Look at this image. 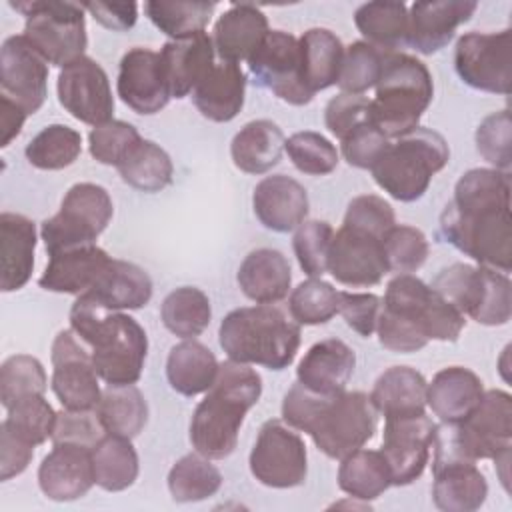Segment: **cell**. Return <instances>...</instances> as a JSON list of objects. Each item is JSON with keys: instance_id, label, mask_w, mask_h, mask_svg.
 Returning <instances> with one entry per match:
<instances>
[{"instance_id": "obj_1", "label": "cell", "mask_w": 512, "mask_h": 512, "mask_svg": "<svg viewBox=\"0 0 512 512\" xmlns=\"http://www.w3.org/2000/svg\"><path fill=\"white\" fill-rule=\"evenodd\" d=\"M440 234L480 266L510 272V172L494 168L464 172L440 214Z\"/></svg>"}, {"instance_id": "obj_2", "label": "cell", "mask_w": 512, "mask_h": 512, "mask_svg": "<svg viewBox=\"0 0 512 512\" xmlns=\"http://www.w3.org/2000/svg\"><path fill=\"white\" fill-rule=\"evenodd\" d=\"M282 420L306 432L322 454L342 460L374 436L378 410L360 390L316 394L296 382L284 396Z\"/></svg>"}, {"instance_id": "obj_3", "label": "cell", "mask_w": 512, "mask_h": 512, "mask_svg": "<svg viewBox=\"0 0 512 512\" xmlns=\"http://www.w3.org/2000/svg\"><path fill=\"white\" fill-rule=\"evenodd\" d=\"M466 316L412 274L394 276L378 314V340L386 350L408 354L422 350L430 340L456 342Z\"/></svg>"}, {"instance_id": "obj_4", "label": "cell", "mask_w": 512, "mask_h": 512, "mask_svg": "<svg viewBox=\"0 0 512 512\" xmlns=\"http://www.w3.org/2000/svg\"><path fill=\"white\" fill-rule=\"evenodd\" d=\"M70 330L90 346L92 364L108 386H126L140 380L148 338L136 318L120 310H108L80 294L70 308Z\"/></svg>"}, {"instance_id": "obj_5", "label": "cell", "mask_w": 512, "mask_h": 512, "mask_svg": "<svg viewBox=\"0 0 512 512\" xmlns=\"http://www.w3.org/2000/svg\"><path fill=\"white\" fill-rule=\"evenodd\" d=\"M260 394L262 378L256 370L234 360L222 362L214 384L192 414V448L210 460L230 456L246 412L260 400Z\"/></svg>"}, {"instance_id": "obj_6", "label": "cell", "mask_w": 512, "mask_h": 512, "mask_svg": "<svg viewBox=\"0 0 512 512\" xmlns=\"http://www.w3.org/2000/svg\"><path fill=\"white\" fill-rule=\"evenodd\" d=\"M300 324L272 304L244 306L228 312L218 340L230 360L284 370L300 348Z\"/></svg>"}, {"instance_id": "obj_7", "label": "cell", "mask_w": 512, "mask_h": 512, "mask_svg": "<svg viewBox=\"0 0 512 512\" xmlns=\"http://www.w3.org/2000/svg\"><path fill=\"white\" fill-rule=\"evenodd\" d=\"M432 96V74L422 60L404 52H386L368 120L386 138H398L420 124Z\"/></svg>"}, {"instance_id": "obj_8", "label": "cell", "mask_w": 512, "mask_h": 512, "mask_svg": "<svg viewBox=\"0 0 512 512\" xmlns=\"http://www.w3.org/2000/svg\"><path fill=\"white\" fill-rule=\"evenodd\" d=\"M512 396L504 390H488L466 418L444 424L434 434L432 464L464 460H494L512 448Z\"/></svg>"}, {"instance_id": "obj_9", "label": "cell", "mask_w": 512, "mask_h": 512, "mask_svg": "<svg viewBox=\"0 0 512 512\" xmlns=\"http://www.w3.org/2000/svg\"><path fill=\"white\" fill-rule=\"evenodd\" d=\"M450 160L444 136L432 128L414 130L388 142L380 158L370 168L374 182L400 202H414L424 196L432 176Z\"/></svg>"}, {"instance_id": "obj_10", "label": "cell", "mask_w": 512, "mask_h": 512, "mask_svg": "<svg viewBox=\"0 0 512 512\" xmlns=\"http://www.w3.org/2000/svg\"><path fill=\"white\" fill-rule=\"evenodd\" d=\"M430 288L478 324L502 326L512 316V284L504 272L454 262L436 274Z\"/></svg>"}, {"instance_id": "obj_11", "label": "cell", "mask_w": 512, "mask_h": 512, "mask_svg": "<svg viewBox=\"0 0 512 512\" xmlns=\"http://www.w3.org/2000/svg\"><path fill=\"white\" fill-rule=\"evenodd\" d=\"M10 6L26 16L24 38L48 64L64 68L84 56L88 36L82 4L28 0Z\"/></svg>"}, {"instance_id": "obj_12", "label": "cell", "mask_w": 512, "mask_h": 512, "mask_svg": "<svg viewBox=\"0 0 512 512\" xmlns=\"http://www.w3.org/2000/svg\"><path fill=\"white\" fill-rule=\"evenodd\" d=\"M114 214V204L108 190L94 182H78L68 188L60 210L46 218L40 226L48 256L94 244L106 230Z\"/></svg>"}, {"instance_id": "obj_13", "label": "cell", "mask_w": 512, "mask_h": 512, "mask_svg": "<svg viewBox=\"0 0 512 512\" xmlns=\"http://www.w3.org/2000/svg\"><path fill=\"white\" fill-rule=\"evenodd\" d=\"M454 68L464 84L508 96L512 92V30L462 34L454 48Z\"/></svg>"}, {"instance_id": "obj_14", "label": "cell", "mask_w": 512, "mask_h": 512, "mask_svg": "<svg viewBox=\"0 0 512 512\" xmlns=\"http://www.w3.org/2000/svg\"><path fill=\"white\" fill-rule=\"evenodd\" d=\"M248 464L252 476L268 488L300 486L308 472L304 440L282 420H268L258 432Z\"/></svg>"}, {"instance_id": "obj_15", "label": "cell", "mask_w": 512, "mask_h": 512, "mask_svg": "<svg viewBox=\"0 0 512 512\" xmlns=\"http://www.w3.org/2000/svg\"><path fill=\"white\" fill-rule=\"evenodd\" d=\"M248 66L262 88L292 106H304L314 98L302 74L300 40L290 32L270 30Z\"/></svg>"}, {"instance_id": "obj_16", "label": "cell", "mask_w": 512, "mask_h": 512, "mask_svg": "<svg viewBox=\"0 0 512 512\" xmlns=\"http://www.w3.org/2000/svg\"><path fill=\"white\" fill-rule=\"evenodd\" d=\"M52 392L66 410H96L102 390L90 352L72 330H60L52 342Z\"/></svg>"}, {"instance_id": "obj_17", "label": "cell", "mask_w": 512, "mask_h": 512, "mask_svg": "<svg viewBox=\"0 0 512 512\" xmlns=\"http://www.w3.org/2000/svg\"><path fill=\"white\" fill-rule=\"evenodd\" d=\"M56 90L60 104L76 120L90 126L112 120L114 96L110 80L94 58L82 56L64 66L58 74Z\"/></svg>"}, {"instance_id": "obj_18", "label": "cell", "mask_w": 512, "mask_h": 512, "mask_svg": "<svg viewBox=\"0 0 512 512\" xmlns=\"http://www.w3.org/2000/svg\"><path fill=\"white\" fill-rule=\"evenodd\" d=\"M436 428L438 424L426 412L386 418L380 452L390 468L392 486H408L422 476Z\"/></svg>"}, {"instance_id": "obj_19", "label": "cell", "mask_w": 512, "mask_h": 512, "mask_svg": "<svg viewBox=\"0 0 512 512\" xmlns=\"http://www.w3.org/2000/svg\"><path fill=\"white\" fill-rule=\"evenodd\" d=\"M328 272L344 286H374L388 274L384 238L346 226L332 236Z\"/></svg>"}, {"instance_id": "obj_20", "label": "cell", "mask_w": 512, "mask_h": 512, "mask_svg": "<svg viewBox=\"0 0 512 512\" xmlns=\"http://www.w3.org/2000/svg\"><path fill=\"white\" fill-rule=\"evenodd\" d=\"M0 88L2 96L14 100L34 114L48 94V62L32 48L24 34L8 36L0 48Z\"/></svg>"}, {"instance_id": "obj_21", "label": "cell", "mask_w": 512, "mask_h": 512, "mask_svg": "<svg viewBox=\"0 0 512 512\" xmlns=\"http://www.w3.org/2000/svg\"><path fill=\"white\" fill-rule=\"evenodd\" d=\"M116 90L120 100L136 114L160 112L172 98L160 54L142 46L130 48L120 60Z\"/></svg>"}, {"instance_id": "obj_22", "label": "cell", "mask_w": 512, "mask_h": 512, "mask_svg": "<svg viewBox=\"0 0 512 512\" xmlns=\"http://www.w3.org/2000/svg\"><path fill=\"white\" fill-rule=\"evenodd\" d=\"M96 484L92 448L58 442L38 466V486L54 502H72Z\"/></svg>"}, {"instance_id": "obj_23", "label": "cell", "mask_w": 512, "mask_h": 512, "mask_svg": "<svg viewBox=\"0 0 512 512\" xmlns=\"http://www.w3.org/2000/svg\"><path fill=\"white\" fill-rule=\"evenodd\" d=\"M478 4L468 0L414 2L408 10L406 46L420 54L442 50L456 34V28L470 20Z\"/></svg>"}, {"instance_id": "obj_24", "label": "cell", "mask_w": 512, "mask_h": 512, "mask_svg": "<svg viewBox=\"0 0 512 512\" xmlns=\"http://www.w3.org/2000/svg\"><path fill=\"white\" fill-rule=\"evenodd\" d=\"M252 208L264 228L290 232L306 220L310 202L306 188L298 180L286 174H272L256 184Z\"/></svg>"}, {"instance_id": "obj_25", "label": "cell", "mask_w": 512, "mask_h": 512, "mask_svg": "<svg viewBox=\"0 0 512 512\" xmlns=\"http://www.w3.org/2000/svg\"><path fill=\"white\" fill-rule=\"evenodd\" d=\"M158 54L168 80L170 96L186 98L214 66L216 50L212 36L202 30L184 38L168 40Z\"/></svg>"}, {"instance_id": "obj_26", "label": "cell", "mask_w": 512, "mask_h": 512, "mask_svg": "<svg viewBox=\"0 0 512 512\" xmlns=\"http://www.w3.org/2000/svg\"><path fill=\"white\" fill-rule=\"evenodd\" d=\"M266 14L248 2L232 4L214 24L212 44L220 60L238 64L250 60L268 36Z\"/></svg>"}, {"instance_id": "obj_27", "label": "cell", "mask_w": 512, "mask_h": 512, "mask_svg": "<svg viewBox=\"0 0 512 512\" xmlns=\"http://www.w3.org/2000/svg\"><path fill=\"white\" fill-rule=\"evenodd\" d=\"M110 260L112 256L96 244L62 250L50 256L38 284L48 292L80 296L96 284Z\"/></svg>"}, {"instance_id": "obj_28", "label": "cell", "mask_w": 512, "mask_h": 512, "mask_svg": "<svg viewBox=\"0 0 512 512\" xmlns=\"http://www.w3.org/2000/svg\"><path fill=\"white\" fill-rule=\"evenodd\" d=\"M354 366V350L338 338H326L308 348L296 368V378L316 394H336L346 390Z\"/></svg>"}, {"instance_id": "obj_29", "label": "cell", "mask_w": 512, "mask_h": 512, "mask_svg": "<svg viewBox=\"0 0 512 512\" xmlns=\"http://www.w3.org/2000/svg\"><path fill=\"white\" fill-rule=\"evenodd\" d=\"M36 224L24 214H0V290H20L32 276Z\"/></svg>"}, {"instance_id": "obj_30", "label": "cell", "mask_w": 512, "mask_h": 512, "mask_svg": "<svg viewBox=\"0 0 512 512\" xmlns=\"http://www.w3.org/2000/svg\"><path fill=\"white\" fill-rule=\"evenodd\" d=\"M432 500L444 512H474L488 496V482L474 462L432 464Z\"/></svg>"}, {"instance_id": "obj_31", "label": "cell", "mask_w": 512, "mask_h": 512, "mask_svg": "<svg viewBox=\"0 0 512 512\" xmlns=\"http://www.w3.org/2000/svg\"><path fill=\"white\" fill-rule=\"evenodd\" d=\"M246 74L238 64L214 62L210 72L194 88L192 100L198 112L212 122H230L244 106Z\"/></svg>"}, {"instance_id": "obj_32", "label": "cell", "mask_w": 512, "mask_h": 512, "mask_svg": "<svg viewBox=\"0 0 512 512\" xmlns=\"http://www.w3.org/2000/svg\"><path fill=\"white\" fill-rule=\"evenodd\" d=\"M484 394L476 372L464 366H448L434 374L426 386V404L444 424H456L470 414Z\"/></svg>"}, {"instance_id": "obj_33", "label": "cell", "mask_w": 512, "mask_h": 512, "mask_svg": "<svg viewBox=\"0 0 512 512\" xmlns=\"http://www.w3.org/2000/svg\"><path fill=\"white\" fill-rule=\"evenodd\" d=\"M246 298L256 304H276L288 296L292 270L288 258L274 248L252 250L236 274Z\"/></svg>"}, {"instance_id": "obj_34", "label": "cell", "mask_w": 512, "mask_h": 512, "mask_svg": "<svg viewBox=\"0 0 512 512\" xmlns=\"http://www.w3.org/2000/svg\"><path fill=\"white\" fill-rule=\"evenodd\" d=\"M84 294L108 310H138L152 298V280L144 268L112 258L96 284Z\"/></svg>"}, {"instance_id": "obj_35", "label": "cell", "mask_w": 512, "mask_h": 512, "mask_svg": "<svg viewBox=\"0 0 512 512\" xmlns=\"http://www.w3.org/2000/svg\"><path fill=\"white\" fill-rule=\"evenodd\" d=\"M286 138L272 120H252L244 124L230 142V156L238 170L264 174L272 170L284 152Z\"/></svg>"}, {"instance_id": "obj_36", "label": "cell", "mask_w": 512, "mask_h": 512, "mask_svg": "<svg viewBox=\"0 0 512 512\" xmlns=\"http://www.w3.org/2000/svg\"><path fill=\"white\" fill-rule=\"evenodd\" d=\"M426 378L410 366L384 370L372 388V404L384 418L414 416L426 410Z\"/></svg>"}, {"instance_id": "obj_37", "label": "cell", "mask_w": 512, "mask_h": 512, "mask_svg": "<svg viewBox=\"0 0 512 512\" xmlns=\"http://www.w3.org/2000/svg\"><path fill=\"white\" fill-rule=\"evenodd\" d=\"M218 368L214 352L202 342L188 338L172 346L166 360V378L178 394L196 396L208 392L218 376Z\"/></svg>"}, {"instance_id": "obj_38", "label": "cell", "mask_w": 512, "mask_h": 512, "mask_svg": "<svg viewBox=\"0 0 512 512\" xmlns=\"http://www.w3.org/2000/svg\"><path fill=\"white\" fill-rule=\"evenodd\" d=\"M302 74L312 94L338 84L344 60V46L340 38L328 28H310L302 34Z\"/></svg>"}, {"instance_id": "obj_39", "label": "cell", "mask_w": 512, "mask_h": 512, "mask_svg": "<svg viewBox=\"0 0 512 512\" xmlns=\"http://www.w3.org/2000/svg\"><path fill=\"white\" fill-rule=\"evenodd\" d=\"M354 24L366 42L378 50L396 52L406 46L408 8L404 2H366L354 12Z\"/></svg>"}, {"instance_id": "obj_40", "label": "cell", "mask_w": 512, "mask_h": 512, "mask_svg": "<svg viewBox=\"0 0 512 512\" xmlns=\"http://www.w3.org/2000/svg\"><path fill=\"white\" fill-rule=\"evenodd\" d=\"M94 480L106 492H122L138 478V454L130 438L104 434L92 446Z\"/></svg>"}, {"instance_id": "obj_41", "label": "cell", "mask_w": 512, "mask_h": 512, "mask_svg": "<svg viewBox=\"0 0 512 512\" xmlns=\"http://www.w3.org/2000/svg\"><path fill=\"white\" fill-rule=\"evenodd\" d=\"M338 486L360 502L376 500L392 486L390 468L380 450H356L340 460Z\"/></svg>"}, {"instance_id": "obj_42", "label": "cell", "mask_w": 512, "mask_h": 512, "mask_svg": "<svg viewBox=\"0 0 512 512\" xmlns=\"http://www.w3.org/2000/svg\"><path fill=\"white\" fill-rule=\"evenodd\" d=\"M96 414L106 434L132 440L144 430L148 422V404L144 394L134 384L106 386L96 406Z\"/></svg>"}, {"instance_id": "obj_43", "label": "cell", "mask_w": 512, "mask_h": 512, "mask_svg": "<svg viewBox=\"0 0 512 512\" xmlns=\"http://www.w3.org/2000/svg\"><path fill=\"white\" fill-rule=\"evenodd\" d=\"M160 318L174 336L184 340L196 338L210 324V300L196 286H180L164 298L160 306Z\"/></svg>"}, {"instance_id": "obj_44", "label": "cell", "mask_w": 512, "mask_h": 512, "mask_svg": "<svg viewBox=\"0 0 512 512\" xmlns=\"http://www.w3.org/2000/svg\"><path fill=\"white\" fill-rule=\"evenodd\" d=\"M120 178L140 192H160L172 182L174 166L164 148L152 140H140V144L118 166Z\"/></svg>"}, {"instance_id": "obj_45", "label": "cell", "mask_w": 512, "mask_h": 512, "mask_svg": "<svg viewBox=\"0 0 512 512\" xmlns=\"http://www.w3.org/2000/svg\"><path fill=\"white\" fill-rule=\"evenodd\" d=\"M222 486L220 470L202 454H186L168 472V490L174 502H200Z\"/></svg>"}, {"instance_id": "obj_46", "label": "cell", "mask_w": 512, "mask_h": 512, "mask_svg": "<svg viewBox=\"0 0 512 512\" xmlns=\"http://www.w3.org/2000/svg\"><path fill=\"white\" fill-rule=\"evenodd\" d=\"M82 152V136L66 124H48L26 144V160L38 170H62Z\"/></svg>"}, {"instance_id": "obj_47", "label": "cell", "mask_w": 512, "mask_h": 512, "mask_svg": "<svg viewBox=\"0 0 512 512\" xmlns=\"http://www.w3.org/2000/svg\"><path fill=\"white\" fill-rule=\"evenodd\" d=\"M216 2H166V0H148L144 12L150 22L172 40L184 38L196 32H202L210 22Z\"/></svg>"}, {"instance_id": "obj_48", "label": "cell", "mask_w": 512, "mask_h": 512, "mask_svg": "<svg viewBox=\"0 0 512 512\" xmlns=\"http://www.w3.org/2000/svg\"><path fill=\"white\" fill-rule=\"evenodd\" d=\"M340 292L322 278H308L300 282L290 298L288 310L294 322L304 326L324 324L338 314Z\"/></svg>"}, {"instance_id": "obj_49", "label": "cell", "mask_w": 512, "mask_h": 512, "mask_svg": "<svg viewBox=\"0 0 512 512\" xmlns=\"http://www.w3.org/2000/svg\"><path fill=\"white\" fill-rule=\"evenodd\" d=\"M56 416L44 394H32L10 406L2 424L28 444L40 446L52 438Z\"/></svg>"}, {"instance_id": "obj_50", "label": "cell", "mask_w": 512, "mask_h": 512, "mask_svg": "<svg viewBox=\"0 0 512 512\" xmlns=\"http://www.w3.org/2000/svg\"><path fill=\"white\" fill-rule=\"evenodd\" d=\"M46 382V372L38 358L14 354L0 366V402L8 410L26 396L44 394Z\"/></svg>"}, {"instance_id": "obj_51", "label": "cell", "mask_w": 512, "mask_h": 512, "mask_svg": "<svg viewBox=\"0 0 512 512\" xmlns=\"http://www.w3.org/2000/svg\"><path fill=\"white\" fill-rule=\"evenodd\" d=\"M384 56V50H378L366 40H356L348 48H344V60L338 78L340 90L348 94H364L366 90L376 86L382 74Z\"/></svg>"}, {"instance_id": "obj_52", "label": "cell", "mask_w": 512, "mask_h": 512, "mask_svg": "<svg viewBox=\"0 0 512 512\" xmlns=\"http://www.w3.org/2000/svg\"><path fill=\"white\" fill-rule=\"evenodd\" d=\"M334 228L326 220H304L292 238L296 260L304 274L320 278L328 272V254Z\"/></svg>"}, {"instance_id": "obj_53", "label": "cell", "mask_w": 512, "mask_h": 512, "mask_svg": "<svg viewBox=\"0 0 512 512\" xmlns=\"http://www.w3.org/2000/svg\"><path fill=\"white\" fill-rule=\"evenodd\" d=\"M284 148L292 164L304 174L326 176L338 166L336 146L320 132H296L286 140Z\"/></svg>"}, {"instance_id": "obj_54", "label": "cell", "mask_w": 512, "mask_h": 512, "mask_svg": "<svg viewBox=\"0 0 512 512\" xmlns=\"http://www.w3.org/2000/svg\"><path fill=\"white\" fill-rule=\"evenodd\" d=\"M140 140L142 136L130 122L110 120L90 130L88 148L96 162L118 168Z\"/></svg>"}, {"instance_id": "obj_55", "label": "cell", "mask_w": 512, "mask_h": 512, "mask_svg": "<svg viewBox=\"0 0 512 512\" xmlns=\"http://www.w3.org/2000/svg\"><path fill=\"white\" fill-rule=\"evenodd\" d=\"M428 240L422 230L408 224H394L384 236L388 272L410 274L422 268L428 258Z\"/></svg>"}, {"instance_id": "obj_56", "label": "cell", "mask_w": 512, "mask_h": 512, "mask_svg": "<svg viewBox=\"0 0 512 512\" xmlns=\"http://www.w3.org/2000/svg\"><path fill=\"white\" fill-rule=\"evenodd\" d=\"M476 150L494 166V170L510 172L512 166V118L510 110L488 114L476 128Z\"/></svg>"}, {"instance_id": "obj_57", "label": "cell", "mask_w": 512, "mask_h": 512, "mask_svg": "<svg viewBox=\"0 0 512 512\" xmlns=\"http://www.w3.org/2000/svg\"><path fill=\"white\" fill-rule=\"evenodd\" d=\"M342 224L362 228L384 238L388 230L396 224V216L394 208L384 198L376 194H362L350 200Z\"/></svg>"}, {"instance_id": "obj_58", "label": "cell", "mask_w": 512, "mask_h": 512, "mask_svg": "<svg viewBox=\"0 0 512 512\" xmlns=\"http://www.w3.org/2000/svg\"><path fill=\"white\" fill-rule=\"evenodd\" d=\"M370 100L362 94L340 92L330 98L324 108V124L338 140L346 138L354 128L368 122Z\"/></svg>"}, {"instance_id": "obj_59", "label": "cell", "mask_w": 512, "mask_h": 512, "mask_svg": "<svg viewBox=\"0 0 512 512\" xmlns=\"http://www.w3.org/2000/svg\"><path fill=\"white\" fill-rule=\"evenodd\" d=\"M106 434L96 410H62L56 416L52 442H72L82 446H94Z\"/></svg>"}, {"instance_id": "obj_60", "label": "cell", "mask_w": 512, "mask_h": 512, "mask_svg": "<svg viewBox=\"0 0 512 512\" xmlns=\"http://www.w3.org/2000/svg\"><path fill=\"white\" fill-rule=\"evenodd\" d=\"M342 142V156L344 160L360 170H370L374 162L380 158L384 148L388 146L390 138H386L370 120L354 128Z\"/></svg>"}, {"instance_id": "obj_61", "label": "cell", "mask_w": 512, "mask_h": 512, "mask_svg": "<svg viewBox=\"0 0 512 512\" xmlns=\"http://www.w3.org/2000/svg\"><path fill=\"white\" fill-rule=\"evenodd\" d=\"M380 308L382 300L370 292H340L338 298V314H342L346 324L364 338L376 332Z\"/></svg>"}, {"instance_id": "obj_62", "label": "cell", "mask_w": 512, "mask_h": 512, "mask_svg": "<svg viewBox=\"0 0 512 512\" xmlns=\"http://www.w3.org/2000/svg\"><path fill=\"white\" fill-rule=\"evenodd\" d=\"M34 448L36 446L28 444L4 424H0V480L6 482L14 476H20L28 468L34 456Z\"/></svg>"}, {"instance_id": "obj_63", "label": "cell", "mask_w": 512, "mask_h": 512, "mask_svg": "<svg viewBox=\"0 0 512 512\" xmlns=\"http://www.w3.org/2000/svg\"><path fill=\"white\" fill-rule=\"evenodd\" d=\"M82 8L88 10L96 22L114 32L130 30L138 18L136 2H84Z\"/></svg>"}, {"instance_id": "obj_64", "label": "cell", "mask_w": 512, "mask_h": 512, "mask_svg": "<svg viewBox=\"0 0 512 512\" xmlns=\"http://www.w3.org/2000/svg\"><path fill=\"white\" fill-rule=\"evenodd\" d=\"M26 110L18 106L14 100L0 94V124H2V138L0 146L6 148L22 130L26 120Z\"/></svg>"}]
</instances>
